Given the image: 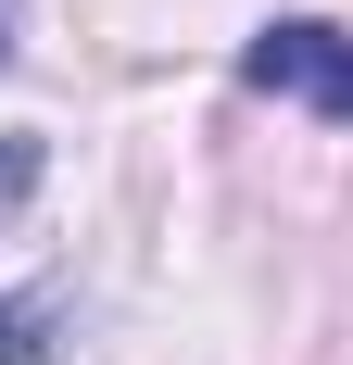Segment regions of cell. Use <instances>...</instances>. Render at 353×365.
I'll return each instance as SVG.
<instances>
[{
	"instance_id": "6da1fadb",
	"label": "cell",
	"mask_w": 353,
	"mask_h": 365,
	"mask_svg": "<svg viewBox=\"0 0 353 365\" xmlns=\"http://www.w3.org/2000/svg\"><path fill=\"white\" fill-rule=\"evenodd\" d=\"M240 88L353 126V26H328V13H278V26H252V38H240Z\"/></svg>"
},
{
	"instance_id": "7a4b0ae2",
	"label": "cell",
	"mask_w": 353,
	"mask_h": 365,
	"mask_svg": "<svg viewBox=\"0 0 353 365\" xmlns=\"http://www.w3.org/2000/svg\"><path fill=\"white\" fill-rule=\"evenodd\" d=\"M64 340H76V302L51 290V277L0 290V365H64Z\"/></svg>"
},
{
	"instance_id": "3957f363",
	"label": "cell",
	"mask_w": 353,
	"mask_h": 365,
	"mask_svg": "<svg viewBox=\"0 0 353 365\" xmlns=\"http://www.w3.org/2000/svg\"><path fill=\"white\" fill-rule=\"evenodd\" d=\"M38 177H51V139H38V126H0V227L38 202Z\"/></svg>"
},
{
	"instance_id": "277c9868",
	"label": "cell",
	"mask_w": 353,
	"mask_h": 365,
	"mask_svg": "<svg viewBox=\"0 0 353 365\" xmlns=\"http://www.w3.org/2000/svg\"><path fill=\"white\" fill-rule=\"evenodd\" d=\"M13 13H26V0H0V63H13Z\"/></svg>"
}]
</instances>
